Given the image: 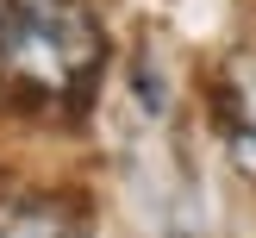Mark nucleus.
<instances>
[{
	"label": "nucleus",
	"mask_w": 256,
	"mask_h": 238,
	"mask_svg": "<svg viewBox=\"0 0 256 238\" xmlns=\"http://www.w3.org/2000/svg\"><path fill=\"white\" fill-rule=\"evenodd\" d=\"M0 238H88V232H82V207H69L56 194H6Z\"/></svg>",
	"instance_id": "obj_3"
},
{
	"label": "nucleus",
	"mask_w": 256,
	"mask_h": 238,
	"mask_svg": "<svg viewBox=\"0 0 256 238\" xmlns=\"http://www.w3.org/2000/svg\"><path fill=\"white\" fill-rule=\"evenodd\" d=\"M100 69V25L82 0H0V75L25 94H75Z\"/></svg>",
	"instance_id": "obj_1"
},
{
	"label": "nucleus",
	"mask_w": 256,
	"mask_h": 238,
	"mask_svg": "<svg viewBox=\"0 0 256 238\" xmlns=\"http://www.w3.org/2000/svg\"><path fill=\"white\" fill-rule=\"evenodd\" d=\"M219 119H225V144L232 163L256 182V57H238L219 82Z\"/></svg>",
	"instance_id": "obj_2"
}]
</instances>
